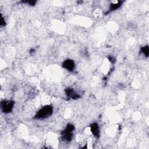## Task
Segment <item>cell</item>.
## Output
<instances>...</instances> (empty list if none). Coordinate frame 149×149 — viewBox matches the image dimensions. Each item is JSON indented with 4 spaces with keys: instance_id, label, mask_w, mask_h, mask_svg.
I'll use <instances>...</instances> for the list:
<instances>
[{
    "instance_id": "obj_1",
    "label": "cell",
    "mask_w": 149,
    "mask_h": 149,
    "mask_svg": "<svg viewBox=\"0 0 149 149\" xmlns=\"http://www.w3.org/2000/svg\"><path fill=\"white\" fill-rule=\"evenodd\" d=\"M53 109L51 105H45L38 110L35 116V118L37 119H45L52 115Z\"/></svg>"
},
{
    "instance_id": "obj_2",
    "label": "cell",
    "mask_w": 149,
    "mask_h": 149,
    "mask_svg": "<svg viewBox=\"0 0 149 149\" xmlns=\"http://www.w3.org/2000/svg\"><path fill=\"white\" fill-rule=\"evenodd\" d=\"M74 130V126L72 124H68L66 128L61 132L62 138L66 141H70L73 137V132Z\"/></svg>"
},
{
    "instance_id": "obj_3",
    "label": "cell",
    "mask_w": 149,
    "mask_h": 149,
    "mask_svg": "<svg viewBox=\"0 0 149 149\" xmlns=\"http://www.w3.org/2000/svg\"><path fill=\"white\" fill-rule=\"evenodd\" d=\"M14 102L12 100H4L1 102V108L3 112H10L13 107Z\"/></svg>"
},
{
    "instance_id": "obj_4",
    "label": "cell",
    "mask_w": 149,
    "mask_h": 149,
    "mask_svg": "<svg viewBox=\"0 0 149 149\" xmlns=\"http://www.w3.org/2000/svg\"><path fill=\"white\" fill-rule=\"evenodd\" d=\"M74 62L73 60L68 59L63 61L62 63V66L63 68L67 69L69 71H72L74 68Z\"/></svg>"
},
{
    "instance_id": "obj_5",
    "label": "cell",
    "mask_w": 149,
    "mask_h": 149,
    "mask_svg": "<svg viewBox=\"0 0 149 149\" xmlns=\"http://www.w3.org/2000/svg\"><path fill=\"white\" fill-rule=\"evenodd\" d=\"M90 131L92 134L97 138L100 136V128L99 126L97 123H93L90 125Z\"/></svg>"
},
{
    "instance_id": "obj_6",
    "label": "cell",
    "mask_w": 149,
    "mask_h": 149,
    "mask_svg": "<svg viewBox=\"0 0 149 149\" xmlns=\"http://www.w3.org/2000/svg\"><path fill=\"white\" fill-rule=\"evenodd\" d=\"M65 93H66V95L68 97L73 98V99H76V98H78L80 97V95L79 94H77L75 92V91L72 88H68L66 89Z\"/></svg>"
},
{
    "instance_id": "obj_7",
    "label": "cell",
    "mask_w": 149,
    "mask_h": 149,
    "mask_svg": "<svg viewBox=\"0 0 149 149\" xmlns=\"http://www.w3.org/2000/svg\"><path fill=\"white\" fill-rule=\"evenodd\" d=\"M122 1H113L111 2L110 4V8L109 10L110 11H113L116 10V9L119 8L122 4Z\"/></svg>"
},
{
    "instance_id": "obj_8",
    "label": "cell",
    "mask_w": 149,
    "mask_h": 149,
    "mask_svg": "<svg viewBox=\"0 0 149 149\" xmlns=\"http://www.w3.org/2000/svg\"><path fill=\"white\" fill-rule=\"evenodd\" d=\"M141 52L143 54V55L144 56L147 57L148 56V54H149L148 47L147 45H146V46H144V47H141Z\"/></svg>"
},
{
    "instance_id": "obj_9",
    "label": "cell",
    "mask_w": 149,
    "mask_h": 149,
    "mask_svg": "<svg viewBox=\"0 0 149 149\" xmlns=\"http://www.w3.org/2000/svg\"><path fill=\"white\" fill-rule=\"evenodd\" d=\"M23 3H26V4H28L29 5L33 6L36 3V1H22Z\"/></svg>"
},
{
    "instance_id": "obj_10",
    "label": "cell",
    "mask_w": 149,
    "mask_h": 149,
    "mask_svg": "<svg viewBox=\"0 0 149 149\" xmlns=\"http://www.w3.org/2000/svg\"><path fill=\"white\" fill-rule=\"evenodd\" d=\"M108 59H109V61L111 63H113L115 62V59L113 57H112V56L108 57Z\"/></svg>"
}]
</instances>
